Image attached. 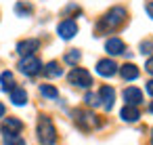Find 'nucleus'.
Masks as SVG:
<instances>
[{
    "mask_svg": "<svg viewBox=\"0 0 153 145\" xmlns=\"http://www.w3.org/2000/svg\"><path fill=\"white\" fill-rule=\"evenodd\" d=\"M11 101H13L15 105H25V103H27V93H25V88L15 86V88L11 90Z\"/></svg>",
    "mask_w": 153,
    "mask_h": 145,
    "instance_id": "nucleus-16",
    "label": "nucleus"
},
{
    "mask_svg": "<svg viewBox=\"0 0 153 145\" xmlns=\"http://www.w3.org/2000/svg\"><path fill=\"white\" fill-rule=\"evenodd\" d=\"M99 99H101V103H103L105 109H111V107H113V101H115V90L105 84V86H101V90H99Z\"/></svg>",
    "mask_w": 153,
    "mask_h": 145,
    "instance_id": "nucleus-10",
    "label": "nucleus"
},
{
    "mask_svg": "<svg viewBox=\"0 0 153 145\" xmlns=\"http://www.w3.org/2000/svg\"><path fill=\"white\" fill-rule=\"evenodd\" d=\"M124 101H126V105H140L143 103V90H138L136 86H128L126 90H124Z\"/></svg>",
    "mask_w": 153,
    "mask_h": 145,
    "instance_id": "nucleus-8",
    "label": "nucleus"
},
{
    "mask_svg": "<svg viewBox=\"0 0 153 145\" xmlns=\"http://www.w3.org/2000/svg\"><path fill=\"white\" fill-rule=\"evenodd\" d=\"M57 34H59L63 40H69V38H74V36L78 34V23H76V21H71V19H65V21H61V23H59Z\"/></svg>",
    "mask_w": 153,
    "mask_h": 145,
    "instance_id": "nucleus-6",
    "label": "nucleus"
},
{
    "mask_svg": "<svg viewBox=\"0 0 153 145\" xmlns=\"http://www.w3.org/2000/svg\"><path fill=\"white\" fill-rule=\"evenodd\" d=\"M67 80H69V84H74V86H78V88H88V86L92 84V76H90L86 70H82V67H74V70L69 72Z\"/></svg>",
    "mask_w": 153,
    "mask_h": 145,
    "instance_id": "nucleus-3",
    "label": "nucleus"
},
{
    "mask_svg": "<svg viewBox=\"0 0 153 145\" xmlns=\"http://www.w3.org/2000/svg\"><path fill=\"white\" fill-rule=\"evenodd\" d=\"M38 49H40V42H38L36 38L21 40V42L17 44V53H19V55H23V57H30V55H34V51H38Z\"/></svg>",
    "mask_w": 153,
    "mask_h": 145,
    "instance_id": "nucleus-7",
    "label": "nucleus"
},
{
    "mask_svg": "<svg viewBox=\"0 0 153 145\" xmlns=\"http://www.w3.org/2000/svg\"><path fill=\"white\" fill-rule=\"evenodd\" d=\"M140 53L153 55V40H143V42H140Z\"/></svg>",
    "mask_w": 153,
    "mask_h": 145,
    "instance_id": "nucleus-23",
    "label": "nucleus"
},
{
    "mask_svg": "<svg viewBox=\"0 0 153 145\" xmlns=\"http://www.w3.org/2000/svg\"><path fill=\"white\" fill-rule=\"evenodd\" d=\"M0 86H2V90H13L15 88V76L11 72H2V76H0Z\"/></svg>",
    "mask_w": 153,
    "mask_h": 145,
    "instance_id": "nucleus-17",
    "label": "nucleus"
},
{
    "mask_svg": "<svg viewBox=\"0 0 153 145\" xmlns=\"http://www.w3.org/2000/svg\"><path fill=\"white\" fill-rule=\"evenodd\" d=\"M38 139L42 145H55V141H57L55 124L46 116H40V120H38Z\"/></svg>",
    "mask_w": 153,
    "mask_h": 145,
    "instance_id": "nucleus-1",
    "label": "nucleus"
},
{
    "mask_svg": "<svg viewBox=\"0 0 153 145\" xmlns=\"http://www.w3.org/2000/svg\"><path fill=\"white\" fill-rule=\"evenodd\" d=\"M145 70H147V72H149V74L153 76V57H151V59L147 61V65H145Z\"/></svg>",
    "mask_w": 153,
    "mask_h": 145,
    "instance_id": "nucleus-24",
    "label": "nucleus"
},
{
    "mask_svg": "<svg viewBox=\"0 0 153 145\" xmlns=\"http://www.w3.org/2000/svg\"><path fill=\"white\" fill-rule=\"evenodd\" d=\"M2 116H4V105L0 103V118H2Z\"/></svg>",
    "mask_w": 153,
    "mask_h": 145,
    "instance_id": "nucleus-27",
    "label": "nucleus"
},
{
    "mask_svg": "<svg viewBox=\"0 0 153 145\" xmlns=\"http://www.w3.org/2000/svg\"><path fill=\"white\" fill-rule=\"evenodd\" d=\"M40 93H42L46 99H57V97H59V90H57L55 86H51V84H40Z\"/></svg>",
    "mask_w": 153,
    "mask_h": 145,
    "instance_id": "nucleus-18",
    "label": "nucleus"
},
{
    "mask_svg": "<svg viewBox=\"0 0 153 145\" xmlns=\"http://www.w3.org/2000/svg\"><path fill=\"white\" fill-rule=\"evenodd\" d=\"M4 145H25L19 135H4Z\"/></svg>",
    "mask_w": 153,
    "mask_h": 145,
    "instance_id": "nucleus-20",
    "label": "nucleus"
},
{
    "mask_svg": "<svg viewBox=\"0 0 153 145\" xmlns=\"http://www.w3.org/2000/svg\"><path fill=\"white\" fill-rule=\"evenodd\" d=\"M80 57H82V55H80V51H76V49H74V51H69V53L65 55V61H67L69 65H76V63L80 61Z\"/></svg>",
    "mask_w": 153,
    "mask_h": 145,
    "instance_id": "nucleus-21",
    "label": "nucleus"
},
{
    "mask_svg": "<svg viewBox=\"0 0 153 145\" xmlns=\"http://www.w3.org/2000/svg\"><path fill=\"white\" fill-rule=\"evenodd\" d=\"M120 116H122L124 122H136L140 118V111H138L136 105H124L122 111H120Z\"/></svg>",
    "mask_w": 153,
    "mask_h": 145,
    "instance_id": "nucleus-13",
    "label": "nucleus"
},
{
    "mask_svg": "<svg viewBox=\"0 0 153 145\" xmlns=\"http://www.w3.org/2000/svg\"><path fill=\"white\" fill-rule=\"evenodd\" d=\"M147 93L153 97V80H149V82H147Z\"/></svg>",
    "mask_w": 153,
    "mask_h": 145,
    "instance_id": "nucleus-25",
    "label": "nucleus"
},
{
    "mask_svg": "<svg viewBox=\"0 0 153 145\" xmlns=\"http://www.w3.org/2000/svg\"><path fill=\"white\" fill-rule=\"evenodd\" d=\"M120 74H122L124 80H136L138 78V67L134 63H126V65L120 67Z\"/></svg>",
    "mask_w": 153,
    "mask_h": 145,
    "instance_id": "nucleus-14",
    "label": "nucleus"
},
{
    "mask_svg": "<svg viewBox=\"0 0 153 145\" xmlns=\"http://www.w3.org/2000/svg\"><path fill=\"white\" fill-rule=\"evenodd\" d=\"M84 101H86V105H92V107L101 105V99H99V95H94V93H88V95L84 97Z\"/></svg>",
    "mask_w": 153,
    "mask_h": 145,
    "instance_id": "nucleus-22",
    "label": "nucleus"
},
{
    "mask_svg": "<svg viewBox=\"0 0 153 145\" xmlns=\"http://www.w3.org/2000/svg\"><path fill=\"white\" fill-rule=\"evenodd\" d=\"M149 109H151V114H153V101H151V107H149Z\"/></svg>",
    "mask_w": 153,
    "mask_h": 145,
    "instance_id": "nucleus-28",
    "label": "nucleus"
},
{
    "mask_svg": "<svg viewBox=\"0 0 153 145\" xmlns=\"http://www.w3.org/2000/svg\"><path fill=\"white\" fill-rule=\"evenodd\" d=\"M97 74L103 76V78H111L117 74V63L113 59H101L97 63Z\"/></svg>",
    "mask_w": 153,
    "mask_h": 145,
    "instance_id": "nucleus-5",
    "label": "nucleus"
},
{
    "mask_svg": "<svg viewBox=\"0 0 153 145\" xmlns=\"http://www.w3.org/2000/svg\"><path fill=\"white\" fill-rule=\"evenodd\" d=\"M147 13H149V17L153 19V2H149V4H147Z\"/></svg>",
    "mask_w": 153,
    "mask_h": 145,
    "instance_id": "nucleus-26",
    "label": "nucleus"
},
{
    "mask_svg": "<svg viewBox=\"0 0 153 145\" xmlns=\"http://www.w3.org/2000/svg\"><path fill=\"white\" fill-rule=\"evenodd\" d=\"M105 51H107L109 55H122V53L126 51V44H124L120 38H109V40L105 42Z\"/></svg>",
    "mask_w": 153,
    "mask_h": 145,
    "instance_id": "nucleus-12",
    "label": "nucleus"
},
{
    "mask_svg": "<svg viewBox=\"0 0 153 145\" xmlns=\"http://www.w3.org/2000/svg\"><path fill=\"white\" fill-rule=\"evenodd\" d=\"M21 128H23V124L17 118H4L2 120V132L4 135H19Z\"/></svg>",
    "mask_w": 153,
    "mask_h": 145,
    "instance_id": "nucleus-11",
    "label": "nucleus"
},
{
    "mask_svg": "<svg viewBox=\"0 0 153 145\" xmlns=\"http://www.w3.org/2000/svg\"><path fill=\"white\" fill-rule=\"evenodd\" d=\"M151 145H153V130H151Z\"/></svg>",
    "mask_w": 153,
    "mask_h": 145,
    "instance_id": "nucleus-29",
    "label": "nucleus"
},
{
    "mask_svg": "<svg viewBox=\"0 0 153 145\" xmlns=\"http://www.w3.org/2000/svg\"><path fill=\"white\" fill-rule=\"evenodd\" d=\"M124 19H126V9H122V7H113V9H111V11L103 17L101 28L115 30L117 25H122V23H124Z\"/></svg>",
    "mask_w": 153,
    "mask_h": 145,
    "instance_id": "nucleus-2",
    "label": "nucleus"
},
{
    "mask_svg": "<svg viewBox=\"0 0 153 145\" xmlns=\"http://www.w3.org/2000/svg\"><path fill=\"white\" fill-rule=\"evenodd\" d=\"M40 70H42V61H40L36 55L23 57V59L19 61V72H23L25 76H36Z\"/></svg>",
    "mask_w": 153,
    "mask_h": 145,
    "instance_id": "nucleus-4",
    "label": "nucleus"
},
{
    "mask_svg": "<svg viewBox=\"0 0 153 145\" xmlns=\"http://www.w3.org/2000/svg\"><path fill=\"white\" fill-rule=\"evenodd\" d=\"M42 74H44L46 78H59V76L63 74V70L59 67L57 61H51V63H46V65L42 67Z\"/></svg>",
    "mask_w": 153,
    "mask_h": 145,
    "instance_id": "nucleus-15",
    "label": "nucleus"
},
{
    "mask_svg": "<svg viewBox=\"0 0 153 145\" xmlns=\"http://www.w3.org/2000/svg\"><path fill=\"white\" fill-rule=\"evenodd\" d=\"M15 13H17L19 17H30V15H32V4L17 2V4H15Z\"/></svg>",
    "mask_w": 153,
    "mask_h": 145,
    "instance_id": "nucleus-19",
    "label": "nucleus"
},
{
    "mask_svg": "<svg viewBox=\"0 0 153 145\" xmlns=\"http://www.w3.org/2000/svg\"><path fill=\"white\" fill-rule=\"evenodd\" d=\"M76 122L80 124V128H84V130H88V128H92V126H99V120H97V116L94 114H86V111H76Z\"/></svg>",
    "mask_w": 153,
    "mask_h": 145,
    "instance_id": "nucleus-9",
    "label": "nucleus"
}]
</instances>
